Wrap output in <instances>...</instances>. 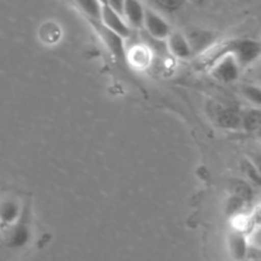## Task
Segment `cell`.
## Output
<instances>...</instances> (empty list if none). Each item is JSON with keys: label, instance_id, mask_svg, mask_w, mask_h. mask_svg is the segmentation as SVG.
<instances>
[{"label": "cell", "instance_id": "6", "mask_svg": "<svg viewBox=\"0 0 261 261\" xmlns=\"http://www.w3.org/2000/svg\"><path fill=\"white\" fill-rule=\"evenodd\" d=\"M167 38H168V47H170V50L172 51V54L176 56V58H180V59L190 58L193 51H191L190 45H189V41L185 36L181 35V33L178 32H175V33H170Z\"/></svg>", "mask_w": 261, "mask_h": 261}, {"label": "cell", "instance_id": "10", "mask_svg": "<svg viewBox=\"0 0 261 261\" xmlns=\"http://www.w3.org/2000/svg\"><path fill=\"white\" fill-rule=\"evenodd\" d=\"M99 32H101L102 38L105 40L106 45L109 46L110 50L117 56V58L122 59L124 58V46H122V38L120 36H117L116 33L111 32L110 30H107L106 27L99 28Z\"/></svg>", "mask_w": 261, "mask_h": 261}, {"label": "cell", "instance_id": "7", "mask_svg": "<svg viewBox=\"0 0 261 261\" xmlns=\"http://www.w3.org/2000/svg\"><path fill=\"white\" fill-rule=\"evenodd\" d=\"M12 226L13 228L10 229L7 244L10 249H20L30 241V229L25 224L20 223V222H15Z\"/></svg>", "mask_w": 261, "mask_h": 261}, {"label": "cell", "instance_id": "5", "mask_svg": "<svg viewBox=\"0 0 261 261\" xmlns=\"http://www.w3.org/2000/svg\"><path fill=\"white\" fill-rule=\"evenodd\" d=\"M122 17L125 18L126 23H129L130 27H142L143 18H144V7L140 3V0H125Z\"/></svg>", "mask_w": 261, "mask_h": 261}, {"label": "cell", "instance_id": "19", "mask_svg": "<svg viewBox=\"0 0 261 261\" xmlns=\"http://www.w3.org/2000/svg\"><path fill=\"white\" fill-rule=\"evenodd\" d=\"M124 3L125 0H107L106 4L107 7L111 8L112 10H115L116 13L122 15V10H124Z\"/></svg>", "mask_w": 261, "mask_h": 261}, {"label": "cell", "instance_id": "3", "mask_svg": "<svg viewBox=\"0 0 261 261\" xmlns=\"http://www.w3.org/2000/svg\"><path fill=\"white\" fill-rule=\"evenodd\" d=\"M240 69L241 68L237 64L236 59L231 54H224L214 61L213 75L218 81L229 83V82H234L239 78Z\"/></svg>", "mask_w": 261, "mask_h": 261}, {"label": "cell", "instance_id": "8", "mask_svg": "<svg viewBox=\"0 0 261 261\" xmlns=\"http://www.w3.org/2000/svg\"><path fill=\"white\" fill-rule=\"evenodd\" d=\"M20 208L14 200L0 201V224L12 226L19 219Z\"/></svg>", "mask_w": 261, "mask_h": 261}, {"label": "cell", "instance_id": "17", "mask_svg": "<svg viewBox=\"0 0 261 261\" xmlns=\"http://www.w3.org/2000/svg\"><path fill=\"white\" fill-rule=\"evenodd\" d=\"M242 205H244V199H241L240 196L236 195V196H233L232 199H229L228 209H227V211H228V213L234 214V213H237V212L241 211Z\"/></svg>", "mask_w": 261, "mask_h": 261}, {"label": "cell", "instance_id": "14", "mask_svg": "<svg viewBox=\"0 0 261 261\" xmlns=\"http://www.w3.org/2000/svg\"><path fill=\"white\" fill-rule=\"evenodd\" d=\"M229 247H231V252L236 260H244L247 256L249 247H247L246 240L242 234H232L231 239H229Z\"/></svg>", "mask_w": 261, "mask_h": 261}, {"label": "cell", "instance_id": "18", "mask_svg": "<svg viewBox=\"0 0 261 261\" xmlns=\"http://www.w3.org/2000/svg\"><path fill=\"white\" fill-rule=\"evenodd\" d=\"M245 171H246L250 180L254 181L256 185H260V173L257 168H255L251 163H246V166H245Z\"/></svg>", "mask_w": 261, "mask_h": 261}, {"label": "cell", "instance_id": "1", "mask_svg": "<svg viewBox=\"0 0 261 261\" xmlns=\"http://www.w3.org/2000/svg\"><path fill=\"white\" fill-rule=\"evenodd\" d=\"M260 53L261 46L257 41L250 40V38H242V40L240 38V40H233L224 43L214 55V61L224 54H231L236 59L240 68H246L259 58Z\"/></svg>", "mask_w": 261, "mask_h": 261}, {"label": "cell", "instance_id": "15", "mask_svg": "<svg viewBox=\"0 0 261 261\" xmlns=\"http://www.w3.org/2000/svg\"><path fill=\"white\" fill-rule=\"evenodd\" d=\"M242 93L246 97L247 101H250L251 103H254L255 106L259 107L261 103V93L260 88L256 86H252V84H245L242 86Z\"/></svg>", "mask_w": 261, "mask_h": 261}, {"label": "cell", "instance_id": "13", "mask_svg": "<svg viewBox=\"0 0 261 261\" xmlns=\"http://www.w3.org/2000/svg\"><path fill=\"white\" fill-rule=\"evenodd\" d=\"M261 114L259 109H247L241 114V127L246 132H255L259 129Z\"/></svg>", "mask_w": 261, "mask_h": 261}, {"label": "cell", "instance_id": "12", "mask_svg": "<svg viewBox=\"0 0 261 261\" xmlns=\"http://www.w3.org/2000/svg\"><path fill=\"white\" fill-rule=\"evenodd\" d=\"M79 9L93 22H99L101 19L102 4L98 0H74Z\"/></svg>", "mask_w": 261, "mask_h": 261}, {"label": "cell", "instance_id": "9", "mask_svg": "<svg viewBox=\"0 0 261 261\" xmlns=\"http://www.w3.org/2000/svg\"><path fill=\"white\" fill-rule=\"evenodd\" d=\"M218 125L226 129H240L241 127V114L233 109H222L217 115Z\"/></svg>", "mask_w": 261, "mask_h": 261}, {"label": "cell", "instance_id": "4", "mask_svg": "<svg viewBox=\"0 0 261 261\" xmlns=\"http://www.w3.org/2000/svg\"><path fill=\"white\" fill-rule=\"evenodd\" d=\"M99 22L110 30L111 32L116 33L121 38H127L130 36V25L127 24L125 18L121 14L112 10L107 5H102L101 8V19Z\"/></svg>", "mask_w": 261, "mask_h": 261}, {"label": "cell", "instance_id": "2", "mask_svg": "<svg viewBox=\"0 0 261 261\" xmlns=\"http://www.w3.org/2000/svg\"><path fill=\"white\" fill-rule=\"evenodd\" d=\"M143 25L149 33L150 37L155 38V40H166L171 33V27L167 20L149 8H144Z\"/></svg>", "mask_w": 261, "mask_h": 261}, {"label": "cell", "instance_id": "11", "mask_svg": "<svg viewBox=\"0 0 261 261\" xmlns=\"http://www.w3.org/2000/svg\"><path fill=\"white\" fill-rule=\"evenodd\" d=\"M188 41L191 51H201L211 45L212 41H213V35L211 32H208V31L198 30L191 32Z\"/></svg>", "mask_w": 261, "mask_h": 261}, {"label": "cell", "instance_id": "16", "mask_svg": "<svg viewBox=\"0 0 261 261\" xmlns=\"http://www.w3.org/2000/svg\"><path fill=\"white\" fill-rule=\"evenodd\" d=\"M155 4L158 7L162 8L163 10H167V12H175V10L180 9L182 7L184 2L185 0H154Z\"/></svg>", "mask_w": 261, "mask_h": 261}, {"label": "cell", "instance_id": "20", "mask_svg": "<svg viewBox=\"0 0 261 261\" xmlns=\"http://www.w3.org/2000/svg\"><path fill=\"white\" fill-rule=\"evenodd\" d=\"M98 2H99V3H101V4H102V5H105V4H106V2H107V0H98Z\"/></svg>", "mask_w": 261, "mask_h": 261}]
</instances>
